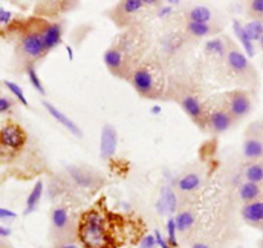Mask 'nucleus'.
I'll return each instance as SVG.
<instances>
[{"label":"nucleus","instance_id":"nucleus-23","mask_svg":"<svg viewBox=\"0 0 263 248\" xmlns=\"http://www.w3.org/2000/svg\"><path fill=\"white\" fill-rule=\"evenodd\" d=\"M175 223H176L177 231H187V229L192 228V225L194 224V215H193L192 212L185 211V212L179 214V215L176 216Z\"/></svg>","mask_w":263,"mask_h":248},{"label":"nucleus","instance_id":"nucleus-10","mask_svg":"<svg viewBox=\"0 0 263 248\" xmlns=\"http://www.w3.org/2000/svg\"><path fill=\"white\" fill-rule=\"evenodd\" d=\"M233 27H234V32H235V35L238 36V39L240 40V43H241V45H243L246 53L248 54V57H253L254 56V44H253V41H252V39L249 38L248 33H247L244 26L241 25L239 21H234Z\"/></svg>","mask_w":263,"mask_h":248},{"label":"nucleus","instance_id":"nucleus-16","mask_svg":"<svg viewBox=\"0 0 263 248\" xmlns=\"http://www.w3.org/2000/svg\"><path fill=\"white\" fill-rule=\"evenodd\" d=\"M182 107L187 112V115L193 118H199L202 116V104L199 100L193 95H186L182 99Z\"/></svg>","mask_w":263,"mask_h":248},{"label":"nucleus","instance_id":"nucleus-40","mask_svg":"<svg viewBox=\"0 0 263 248\" xmlns=\"http://www.w3.org/2000/svg\"><path fill=\"white\" fill-rule=\"evenodd\" d=\"M161 111H162V108L159 107V105H153V108L151 110V112L153 113V115H159V113H161Z\"/></svg>","mask_w":263,"mask_h":248},{"label":"nucleus","instance_id":"nucleus-12","mask_svg":"<svg viewBox=\"0 0 263 248\" xmlns=\"http://www.w3.org/2000/svg\"><path fill=\"white\" fill-rule=\"evenodd\" d=\"M228 62L236 72H246L249 68V61L241 51L231 50L228 54Z\"/></svg>","mask_w":263,"mask_h":248},{"label":"nucleus","instance_id":"nucleus-4","mask_svg":"<svg viewBox=\"0 0 263 248\" xmlns=\"http://www.w3.org/2000/svg\"><path fill=\"white\" fill-rule=\"evenodd\" d=\"M43 104H44V107L46 108V111H48V112L50 113V116L54 118V120L58 121V122L61 123L62 126H64V128L67 129V130L71 131V133L73 134V135H76V136H79V138H81V136H82V131L80 130L79 126H77L76 123H74L73 121H72L71 118L68 117V116L64 115V113L61 112V111H59L58 108L55 107V105L50 104V103H49V102H44Z\"/></svg>","mask_w":263,"mask_h":248},{"label":"nucleus","instance_id":"nucleus-33","mask_svg":"<svg viewBox=\"0 0 263 248\" xmlns=\"http://www.w3.org/2000/svg\"><path fill=\"white\" fill-rule=\"evenodd\" d=\"M154 237H156V241H157V246L159 248H171L170 246L168 241L166 238H163V236L161 234V232L156 231L154 232Z\"/></svg>","mask_w":263,"mask_h":248},{"label":"nucleus","instance_id":"nucleus-32","mask_svg":"<svg viewBox=\"0 0 263 248\" xmlns=\"http://www.w3.org/2000/svg\"><path fill=\"white\" fill-rule=\"evenodd\" d=\"M157 247V241L156 237L153 234H148V236L144 237L140 242V246L139 248H156Z\"/></svg>","mask_w":263,"mask_h":248},{"label":"nucleus","instance_id":"nucleus-27","mask_svg":"<svg viewBox=\"0 0 263 248\" xmlns=\"http://www.w3.org/2000/svg\"><path fill=\"white\" fill-rule=\"evenodd\" d=\"M190 33L195 36H205L211 32V27L208 23H199V22H192L190 21L189 25H187Z\"/></svg>","mask_w":263,"mask_h":248},{"label":"nucleus","instance_id":"nucleus-22","mask_svg":"<svg viewBox=\"0 0 263 248\" xmlns=\"http://www.w3.org/2000/svg\"><path fill=\"white\" fill-rule=\"evenodd\" d=\"M252 41H259L263 36V23L261 21H251L244 26Z\"/></svg>","mask_w":263,"mask_h":248},{"label":"nucleus","instance_id":"nucleus-3","mask_svg":"<svg viewBox=\"0 0 263 248\" xmlns=\"http://www.w3.org/2000/svg\"><path fill=\"white\" fill-rule=\"evenodd\" d=\"M25 133L17 125H7L0 131V140L9 148H20L25 143Z\"/></svg>","mask_w":263,"mask_h":248},{"label":"nucleus","instance_id":"nucleus-29","mask_svg":"<svg viewBox=\"0 0 263 248\" xmlns=\"http://www.w3.org/2000/svg\"><path fill=\"white\" fill-rule=\"evenodd\" d=\"M176 232L177 228L176 223H175V219H170V220L167 221V241H168L170 246L174 248L179 246V243H177Z\"/></svg>","mask_w":263,"mask_h":248},{"label":"nucleus","instance_id":"nucleus-36","mask_svg":"<svg viewBox=\"0 0 263 248\" xmlns=\"http://www.w3.org/2000/svg\"><path fill=\"white\" fill-rule=\"evenodd\" d=\"M12 18V13L0 8V23H8Z\"/></svg>","mask_w":263,"mask_h":248},{"label":"nucleus","instance_id":"nucleus-28","mask_svg":"<svg viewBox=\"0 0 263 248\" xmlns=\"http://www.w3.org/2000/svg\"><path fill=\"white\" fill-rule=\"evenodd\" d=\"M27 75H28V79H30L31 85H32V86L35 87L41 95H45V89H44L43 84H41L40 77L37 76V72L35 71V68H33L32 66H30L27 68Z\"/></svg>","mask_w":263,"mask_h":248},{"label":"nucleus","instance_id":"nucleus-41","mask_svg":"<svg viewBox=\"0 0 263 248\" xmlns=\"http://www.w3.org/2000/svg\"><path fill=\"white\" fill-rule=\"evenodd\" d=\"M193 248H208V246H205V244H203V243H197L193 246Z\"/></svg>","mask_w":263,"mask_h":248},{"label":"nucleus","instance_id":"nucleus-19","mask_svg":"<svg viewBox=\"0 0 263 248\" xmlns=\"http://www.w3.org/2000/svg\"><path fill=\"white\" fill-rule=\"evenodd\" d=\"M211 18H212V12L207 7L198 5V7L193 8L190 10V20H192V22L208 23L211 21Z\"/></svg>","mask_w":263,"mask_h":248},{"label":"nucleus","instance_id":"nucleus-31","mask_svg":"<svg viewBox=\"0 0 263 248\" xmlns=\"http://www.w3.org/2000/svg\"><path fill=\"white\" fill-rule=\"evenodd\" d=\"M144 7V0H127V2H123V10L126 13H134L138 12L139 9Z\"/></svg>","mask_w":263,"mask_h":248},{"label":"nucleus","instance_id":"nucleus-38","mask_svg":"<svg viewBox=\"0 0 263 248\" xmlns=\"http://www.w3.org/2000/svg\"><path fill=\"white\" fill-rule=\"evenodd\" d=\"M171 12H172L171 7H163L161 10H159L158 15H159V17H166V15H168Z\"/></svg>","mask_w":263,"mask_h":248},{"label":"nucleus","instance_id":"nucleus-24","mask_svg":"<svg viewBox=\"0 0 263 248\" xmlns=\"http://www.w3.org/2000/svg\"><path fill=\"white\" fill-rule=\"evenodd\" d=\"M104 62L109 68H118L122 64V54L118 50H115V49H109V50L105 51Z\"/></svg>","mask_w":263,"mask_h":248},{"label":"nucleus","instance_id":"nucleus-7","mask_svg":"<svg viewBox=\"0 0 263 248\" xmlns=\"http://www.w3.org/2000/svg\"><path fill=\"white\" fill-rule=\"evenodd\" d=\"M251 108V100H249L248 95H246L244 93H236L231 97L230 111L235 117H243V116L248 115Z\"/></svg>","mask_w":263,"mask_h":248},{"label":"nucleus","instance_id":"nucleus-43","mask_svg":"<svg viewBox=\"0 0 263 248\" xmlns=\"http://www.w3.org/2000/svg\"><path fill=\"white\" fill-rule=\"evenodd\" d=\"M67 51H68V57H69V59L73 58V56H72V49L69 48V46H67Z\"/></svg>","mask_w":263,"mask_h":248},{"label":"nucleus","instance_id":"nucleus-34","mask_svg":"<svg viewBox=\"0 0 263 248\" xmlns=\"http://www.w3.org/2000/svg\"><path fill=\"white\" fill-rule=\"evenodd\" d=\"M15 218H17V214L8 210V208L0 207V219H2V220H7V219H15Z\"/></svg>","mask_w":263,"mask_h":248},{"label":"nucleus","instance_id":"nucleus-8","mask_svg":"<svg viewBox=\"0 0 263 248\" xmlns=\"http://www.w3.org/2000/svg\"><path fill=\"white\" fill-rule=\"evenodd\" d=\"M133 81L136 90L140 92L141 94H148L153 87V77H152L151 72L146 71V69L136 71L133 76Z\"/></svg>","mask_w":263,"mask_h":248},{"label":"nucleus","instance_id":"nucleus-11","mask_svg":"<svg viewBox=\"0 0 263 248\" xmlns=\"http://www.w3.org/2000/svg\"><path fill=\"white\" fill-rule=\"evenodd\" d=\"M243 218L249 223H262L263 221V202H252L244 206Z\"/></svg>","mask_w":263,"mask_h":248},{"label":"nucleus","instance_id":"nucleus-26","mask_svg":"<svg viewBox=\"0 0 263 248\" xmlns=\"http://www.w3.org/2000/svg\"><path fill=\"white\" fill-rule=\"evenodd\" d=\"M205 51L210 54L222 57L225 54V45H223V43L220 39H213V40L207 41V44H205Z\"/></svg>","mask_w":263,"mask_h":248},{"label":"nucleus","instance_id":"nucleus-21","mask_svg":"<svg viewBox=\"0 0 263 248\" xmlns=\"http://www.w3.org/2000/svg\"><path fill=\"white\" fill-rule=\"evenodd\" d=\"M51 221H53V225L55 226L59 231H63L67 225H68V214L64 208H55V210L51 212Z\"/></svg>","mask_w":263,"mask_h":248},{"label":"nucleus","instance_id":"nucleus-13","mask_svg":"<svg viewBox=\"0 0 263 248\" xmlns=\"http://www.w3.org/2000/svg\"><path fill=\"white\" fill-rule=\"evenodd\" d=\"M43 189H44L43 182L39 180V182L35 184V187L32 188V190H31L27 201H26V210H25L26 215H28V214H31L32 211H35L36 206L39 205V202H40L41 200V196H43Z\"/></svg>","mask_w":263,"mask_h":248},{"label":"nucleus","instance_id":"nucleus-39","mask_svg":"<svg viewBox=\"0 0 263 248\" xmlns=\"http://www.w3.org/2000/svg\"><path fill=\"white\" fill-rule=\"evenodd\" d=\"M10 236V231L4 226H0V237H8Z\"/></svg>","mask_w":263,"mask_h":248},{"label":"nucleus","instance_id":"nucleus-6","mask_svg":"<svg viewBox=\"0 0 263 248\" xmlns=\"http://www.w3.org/2000/svg\"><path fill=\"white\" fill-rule=\"evenodd\" d=\"M177 198L174 190L170 187H163L161 192L158 202H157V210L159 214H171L176 210Z\"/></svg>","mask_w":263,"mask_h":248},{"label":"nucleus","instance_id":"nucleus-5","mask_svg":"<svg viewBox=\"0 0 263 248\" xmlns=\"http://www.w3.org/2000/svg\"><path fill=\"white\" fill-rule=\"evenodd\" d=\"M22 45L23 50L31 57H39L46 50L43 35H39V33H28V35L23 39Z\"/></svg>","mask_w":263,"mask_h":248},{"label":"nucleus","instance_id":"nucleus-37","mask_svg":"<svg viewBox=\"0 0 263 248\" xmlns=\"http://www.w3.org/2000/svg\"><path fill=\"white\" fill-rule=\"evenodd\" d=\"M10 107H12V103L9 100L5 99V98H0V112H5Z\"/></svg>","mask_w":263,"mask_h":248},{"label":"nucleus","instance_id":"nucleus-17","mask_svg":"<svg viewBox=\"0 0 263 248\" xmlns=\"http://www.w3.org/2000/svg\"><path fill=\"white\" fill-rule=\"evenodd\" d=\"M69 174H71L72 179L80 185V187H84V188H90L92 185V178L87 174L86 171L84 170L79 169V167H69L68 169Z\"/></svg>","mask_w":263,"mask_h":248},{"label":"nucleus","instance_id":"nucleus-18","mask_svg":"<svg viewBox=\"0 0 263 248\" xmlns=\"http://www.w3.org/2000/svg\"><path fill=\"white\" fill-rule=\"evenodd\" d=\"M259 193H261V189H259L258 184L251 182L244 183L239 190V194L243 201H254L256 198H258Z\"/></svg>","mask_w":263,"mask_h":248},{"label":"nucleus","instance_id":"nucleus-42","mask_svg":"<svg viewBox=\"0 0 263 248\" xmlns=\"http://www.w3.org/2000/svg\"><path fill=\"white\" fill-rule=\"evenodd\" d=\"M59 248H79L76 244H64V246L59 247Z\"/></svg>","mask_w":263,"mask_h":248},{"label":"nucleus","instance_id":"nucleus-14","mask_svg":"<svg viewBox=\"0 0 263 248\" xmlns=\"http://www.w3.org/2000/svg\"><path fill=\"white\" fill-rule=\"evenodd\" d=\"M211 125L218 133H222V131H226L231 125V118L230 116L228 115L223 111H217V112L213 113L211 116Z\"/></svg>","mask_w":263,"mask_h":248},{"label":"nucleus","instance_id":"nucleus-2","mask_svg":"<svg viewBox=\"0 0 263 248\" xmlns=\"http://www.w3.org/2000/svg\"><path fill=\"white\" fill-rule=\"evenodd\" d=\"M118 144V134L115 126L107 125L103 126L102 134H100V157L103 160H108L116 153Z\"/></svg>","mask_w":263,"mask_h":248},{"label":"nucleus","instance_id":"nucleus-20","mask_svg":"<svg viewBox=\"0 0 263 248\" xmlns=\"http://www.w3.org/2000/svg\"><path fill=\"white\" fill-rule=\"evenodd\" d=\"M200 185V178L197 174H187L181 178L179 182V188L184 192H192Z\"/></svg>","mask_w":263,"mask_h":248},{"label":"nucleus","instance_id":"nucleus-9","mask_svg":"<svg viewBox=\"0 0 263 248\" xmlns=\"http://www.w3.org/2000/svg\"><path fill=\"white\" fill-rule=\"evenodd\" d=\"M44 43H45L46 50L48 49H53L61 43L62 39V27L58 25V23H51L48 27L45 28L43 33Z\"/></svg>","mask_w":263,"mask_h":248},{"label":"nucleus","instance_id":"nucleus-30","mask_svg":"<svg viewBox=\"0 0 263 248\" xmlns=\"http://www.w3.org/2000/svg\"><path fill=\"white\" fill-rule=\"evenodd\" d=\"M4 84L7 85L8 89H9L10 92H12V94L15 95V98H17V99L20 100V102L22 103L23 105H28L27 99H26L25 94H23V90L21 89L20 85L14 84V82H12V81H4Z\"/></svg>","mask_w":263,"mask_h":248},{"label":"nucleus","instance_id":"nucleus-35","mask_svg":"<svg viewBox=\"0 0 263 248\" xmlns=\"http://www.w3.org/2000/svg\"><path fill=\"white\" fill-rule=\"evenodd\" d=\"M251 8L254 13L263 14V0H254V2H252Z\"/></svg>","mask_w":263,"mask_h":248},{"label":"nucleus","instance_id":"nucleus-25","mask_svg":"<svg viewBox=\"0 0 263 248\" xmlns=\"http://www.w3.org/2000/svg\"><path fill=\"white\" fill-rule=\"evenodd\" d=\"M246 176L248 182L258 184L259 182H262L263 180V166L262 165H257V164L251 165V166L247 169Z\"/></svg>","mask_w":263,"mask_h":248},{"label":"nucleus","instance_id":"nucleus-15","mask_svg":"<svg viewBox=\"0 0 263 248\" xmlns=\"http://www.w3.org/2000/svg\"><path fill=\"white\" fill-rule=\"evenodd\" d=\"M243 152L244 156H246L247 158H259V157L263 156V143L259 141L258 139H248V140L244 143Z\"/></svg>","mask_w":263,"mask_h":248},{"label":"nucleus","instance_id":"nucleus-44","mask_svg":"<svg viewBox=\"0 0 263 248\" xmlns=\"http://www.w3.org/2000/svg\"><path fill=\"white\" fill-rule=\"evenodd\" d=\"M259 44H261V46H262V49H263V36H262L261 40H259Z\"/></svg>","mask_w":263,"mask_h":248},{"label":"nucleus","instance_id":"nucleus-1","mask_svg":"<svg viewBox=\"0 0 263 248\" xmlns=\"http://www.w3.org/2000/svg\"><path fill=\"white\" fill-rule=\"evenodd\" d=\"M80 237L86 247L105 248L108 243L104 220L98 212H87L80 226Z\"/></svg>","mask_w":263,"mask_h":248}]
</instances>
